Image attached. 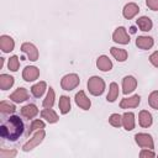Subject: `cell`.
Instances as JSON below:
<instances>
[{"mask_svg":"<svg viewBox=\"0 0 158 158\" xmlns=\"http://www.w3.org/2000/svg\"><path fill=\"white\" fill-rule=\"evenodd\" d=\"M23 128H25V126H23L22 120L19 116L12 115L1 123L0 135L2 138L7 139V141H16L23 133Z\"/></svg>","mask_w":158,"mask_h":158,"instance_id":"cell-1","label":"cell"},{"mask_svg":"<svg viewBox=\"0 0 158 158\" xmlns=\"http://www.w3.org/2000/svg\"><path fill=\"white\" fill-rule=\"evenodd\" d=\"M88 89L93 95L99 96L105 90V81L100 77H91L88 80Z\"/></svg>","mask_w":158,"mask_h":158,"instance_id":"cell-2","label":"cell"},{"mask_svg":"<svg viewBox=\"0 0 158 158\" xmlns=\"http://www.w3.org/2000/svg\"><path fill=\"white\" fill-rule=\"evenodd\" d=\"M79 83H80V79H79V77H78L77 74H74V73L64 75V77L62 78V80H60L62 89L68 90V91H69V90H73L74 88H77V86L79 85Z\"/></svg>","mask_w":158,"mask_h":158,"instance_id":"cell-3","label":"cell"},{"mask_svg":"<svg viewBox=\"0 0 158 158\" xmlns=\"http://www.w3.org/2000/svg\"><path fill=\"white\" fill-rule=\"evenodd\" d=\"M44 136H46V132H44V130H43V128L38 130V131H37V132L33 135V137H32V138H30V141H28L27 143H25V144H23L22 149H23L25 152H28V151L33 149L36 146H38V144H40V143L43 141Z\"/></svg>","mask_w":158,"mask_h":158,"instance_id":"cell-4","label":"cell"},{"mask_svg":"<svg viewBox=\"0 0 158 158\" xmlns=\"http://www.w3.org/2000/svg\"><path fill=\"white\" fill-rule=\"evenodd\" d=\"M135 141L136 143L142 147V148H148V149H153L154 143H153V138L151 135L148 133H137L135 136Z\"/></svg>","mask_w":158,"mask_h":158,"instance_id":"cell-5","label":"cell"},{"mask_svg":"<svg viewBox=\"0 0 158 158\" xmlns=\"http://www.w3.org/2000/svg\"><path fill=\"white\" fill-rule=\"evenodd\" d=\"M112 40L116 43H121V44H128L130 43V36L126 32V28L120 26L115 30V32L112 33Z\"/></svg>","mask_w":158,"mask_h":158,"instance_id":"cell-6","label":"cell"},{"mask_svg":"<svg viewBox=\"0 0 158 158\" xmlns=\"http://www.w3.org/2000/svg\"><path fill=\"white\" fill-rule=\"evenodd\" d=\"M21 51H22L23 53L27 54V57H28L30 60L35 62V60L38 59V51H37V48L35 47V44H32V43H30V42H25V43H22V46H21Z\"/></svg>","mask_w":158,"mask_h":158,"instance_id":"cell-7","label":"cell"},{"mask_svg":"<svg viewBox=\"0 0 158 158\" xmlns=\"http://www.w3.org/2000/svg\"><path fill=\"white\" fill-rule=\"evenodd\" d=\"M40 77V70L38 68L33 67V65H28L23 69L22 72V78L26 80V81H33L36 80L37 78Z\"/></svg>","mask_w":158,"mask_h":158,"instance_id":"cell-8","label":"cell"},{"mask_svg":"<svg viewBox=\"0 0 158 158\" xmlns=\"http://www.w3.org/2000/svg\"><path fill=\"white\" fill-rule=\"evenodd\" d=\"M137 86V80L131 77V75H127L123 78L122 80V93L123 94H130L132 93Z\"/></svg>","mask_w":158,"mask_h":158,"instance_id":"cell-9","label":"cell"},{"mask_svg":"<svg viewBox=\"0 0 158 158\" xmlns=\"http://www.w3.org/2000/svg\"><path fill=\"white\" fill-rule=\"evenodd\" d=\"M75 104L79 107H81L83 110H89L90 109V105H91L90 100L86 98V95H85V93L83 90H80L79 93L75 94Z\"/></svg>","mask_w":158,"mask_h":158,"instance_id":"cell-10","label":"cell"},{"mask_svg":"<svg viewBox=\"0 0 158 158\" xmlns=\"http://www.w3.org/2000/svg\"><path fill=\"white\" fill-rule=\"evenodd\" d=\"M138 11H139V7H138L137 4H135V2H128V4L125 5L122 14H123L125 19L131 20L132 17H135V16L138 14Z\"/></svg>","mask_w":158,"mask_h":158,"instance_id":"cell-11","label":"cell"},{"mask_svg":"<svg viewBox=\"0 0 158 158\" xmlns=\"http://www.w3.org/2000/svg\"><path fill=\"white\" fill-rule=\"evenodd\" d=\"M14 47H15V42L10 36L2 35L0 37V48H1L2 52L9 53V52H11L14 49Z\"/></svg>","mask_w":158,"mask_h":158,"instance_id":"cell-12","label":"cell"},{"mask_svg":"<svg viewBox=\"0 0 158 158\" xmlns=\"http://www.w3.org/2000/svg\"><path fill=\"white\" fill-rule=\"evenodd\" d=\"M141 98L139 95H133L131 98H125L121 100L120 102V107L121 109H130V107H137L139 105Z\"/></svg>","mask_w":158,"mask_h":158,"instance_id":"cell-13","label":"cell"},{"mask_svg":"<svg viewBox=\"0 0 158 158\" xmlns=\"http://www.w3.org/2000/svg\"><path fill=\"white\" fill-rule=\"evenodd\" d=\"M10 99L15 102H22V101H26L28 99V91L25 89V88H19L16 89L11 95H10Z\"/></svg>","mask_w":158,"mask_h":158,"instance_id":"cell-14","label":"cell"},{"mask_svg":"<svg viewBox=\"0 0 158 158\" xmlns=\"http://www.w3.org/2000/svg\"><path fill=\"white\" fill-rule=\"evenodd\" d=\"M154 44V41L152 37L148 36H138L136 40V46L141 49H149Z\"/></svg>","mask_w":158,"mask_h":158,"instance_id":"cell-15","label":"cell"},{"mask_svg":"<svg viewBox=\"0 0 158 158\" xmlns=\"http://www.w3.org/2000/svg\"><path fill=\"white\" fill-rule=\"evenodd\" d=\"M38 114V109H37V106L36 105H33V104H28V105H26V106H23L22 109H21V115L23 116V117H26V118H33L36 115Z\"/></svg>","mask_w":158,"mask_h":158,"instance_id":"cell-16","label":"cell"},{"mask_svg":"<svg viewBox=\"0 0 158 158\" xmlns=\"http://www.w3.org/2000/svg\"><path fill=\"white\" fill-rule=\"evenodd\" d=\"M138 121H139V125H141V127H149L151 125H152V122H153V120H152V115L147 111V110H142L141 112H139V115H138Z\"/></svg>","mask_w":158,"mask_h":158,"instance_id":"cell-17","label":"cell"},{"mask_svg":"<svg viewBox=\"0 0 158 158\" xmlns=\"http://www.w3.org/2000/svg\"><path fill=\"white\" fill-rule=\"evenodd\" d=\"M122 125L126 131H131L135 127V115L132 112H125L122 115Z\"/></svg>","mask_w":158,"mask_h":158,"instance_id":"cell-18","label":"cell"},{"mask_svg":"<svg viewBox=\"0 0 158 158\" xmlns=\"http://www.w3.org/2000/svg\"><path fill=\"white\" fill-rule=\"evenodd\" d=\"M96 65H98V68H99L100 70L107 72V70H110V69L112 68V62L109 59V57H106V56H100V57L98 58V60H96Z\"/></svg>","mask_w":158,"mask_h":158,"instance_id":"cell-19","label":"cell"},{"mask_svg":"<svg viewBox=\"0 0 158 158\" xmlns=\"http://www.w3.org/2000/svg\"><path fill=\"white\" fill-rule=\"evenodd\" d=\"M41 116H42V118H44L46 121H48L49 123H54V122H57L58 121V115L52 110V109H44V110H42L41 111Z\"/></svg>","mask_w":158,"mask_h":158,"instance_id":"cell-20","label":"cell"},{"mask_svg":"<svg viewBox=\"0 0 158 158\" xmlns=\"http://www.w3.org/2000/svg\"><path fill=\"white\" fill-rule=\"evenodd\" d=\"M137 25H138V27L141 28V31H144V32L151 31V30H152V26H153L152 20H151L149 17H147V16L139 17V19L137 20Z\"/></svg>","mask_w":158,"mask_h":158,"instance_id":"cell-21","label":"cell"},{"mask_svg":"<svg viewBox=\"0 0 158 158\" xmlns=\"http://www.w3.org/2000/svg\"><path fill=\"white\" fill-rule=\"evenodd\" d=\"M14 85V77L9 74H1L0 75V88L1 90H7Z\"/></svg>","mask_w":158,"mask_h":158,"instance_id":"cell-22","label":"cell"},{"mask_svg":"<svg viewBox=\"0 0 158 158\" xmlns=\"http://www.w3.org/2000/svg\"><path fill=\"white\" fill-rule=\"evenodd\" d=\"M112 57L115 59H117L118 62H125L127 59V52L126 49H122V48H116V47H111L110 49Z\"/></svg>","mask_w":158,"mask_h":158,"instance_id":"cell-23","label":"cell"},{"mask_svg":"<svg viewBox=\"0 0 158 158\" xmlns=\"http://www.w3.org/2000/svg\"><path fill=\"white\" fill-rule=\"evenodd\" d=\"M46 89H47L46 83H44V81H40V83L35 84V85L31 88V93H32V95H33L35 98H41V96L43 95V93L46 91Z\"/></svg>","mask_w":158,"mask_h":158,"instance_id":"cell-24","label":"cell"},{"mask_svg":"<svg viewBox=\"0 0 158 158\" xmlns=\"http://www.w3.org/2000/svg\"><path fill=\"white\" fill-rule=\"evenodd\" d=\"M118 96V85L116 83H111L110 84V89H109V94L106 96V100L109 102H114Z\"/></svg>","mask_w":158,"mask_h":158,"instance_id":"cell-25","label":"cell"},{"mask_svg":"<svg viewBox=\"0 0 158 158\" xmlns=\"http://www.w3.org/2000/svg\"><path fill=\"white\" fill-rule=\"evenodd\" d=\"M59 110L63 115H65L70 111V100H69L68 96H65V95L60 96V99H59Z\"/></svg>","mask_w":158,"mask_h":158,"instance_id":"cell-26","label":"cell"},{"mask_svg":"<svg viewBox=\"0 0 158 158\" xmlns=\"http://www.w3.org/2000/svg\"><path fill=\"white\" fill-rule=\"evenodd\" d=\"M53 104H54V90H53V88H49L47 96L43 100V107L44 109H52Z\"/></svg>","mask_w":158,"mask_h":158,"instance_id":"cell-27","label":"cell"},{"mask_svg":"<svg viewBox=\"0 0 158 158\" xmlns=\"http://www.w3.org/2000/svg\"><path fill=\"white\" fill-rule=\"evenodd\" d=\"M15 110H16V107H15L14 104H10L7 101H1L0 102V111L2 114H12V112H15Z\"/></svg>","mask_w":158,"mask_h":158,"instance_id":"cell-28","label":"cell"},{"mask_svg":"<svg viewBox=\"0 0 158 158\" xmlns=\"http://www.w3.org/2000/svg\"><path fill=\"white\" fill-rule=\"evenodd\" d=\"M41 128H44V122L41 121V120H33L32 123H31V126H30V128L27 130V135L30 136L33 131H38Z\"/></svg>","mask_w":158,"mask_h":158,"instance_id":"cell-29","label":"cell"},{"mask_svg":"<svg viewBox=\"0 0 158 158\" xmlns=\"http://www.w3.org/2000/svg\"><path fill=\"white\" fill-rule=\"evenodd\" d=\"M109 122L111 126L114 127H120L122 125V116L118 115V114H112L110 117H109Z\"/></svg>","mask_w":158,"mask_h":158,"instance_id":"cell-30","label":"cell"},{"mask_svg":"<svg viewBox=\"0 0 158 158\" xmlns=\"http://www.w3.org/2000/svg\"><path fill=\"white\" fill-rule=\"evenodd\" d=\"M148 104L153 109L158 110V90H154V91H152L149 94V96H148Z\"/></svg>","mask_w":158,"mask_h":158,"instance_id":"cell-31","label":"cell"},{"mask_svg":"<svg viewBox=\"0 0 158 158\" xmlns=\"http://www.w3.org/2000/svg\"><path fill=\"white\" fill-rule=\"evenodd\" d=\"M7 67H9V69L12 70V72H16V70L19 69V67H20V62H19L17 56H12V57H10L9 63H7Z\"/></svg>","mask_w":158,"mask_h":158,"instance_id":"cell-32","label":"cell"},{"mask_svg":"<svg viewBox=\"0 0 158 158\" xmlns=\"http://www.w3.org/2000/svg\"><path fill=\"white\" fill-rule=\"evenodd\" d=\"M15 156H16V151H15V149L7 151V149L2 148L1 152H0V157H1V158H12V157H15Z\"/></svg>","mask_w":158,"mask_h":158,"instance_id":"cell-33","label":"cell"},{"mask_svg":"<svg viewBox=\"0 0 158 158\" xmlns=\"http://www.w3.org/2000/svg\"><path fill=\"white\" fill-rule=\"evenodd\" d=\"M149 62H151L154 67H157V68H158V51L153 52V53L149 56Z\"/></svg>","mask_w":158,"mask_h":158,"instance_id":"cell-34","label":"cell"},{"mask_svg":"<svg viewBox=\"0 0 158 158\" xmlns=\"http://www.w3.org/2000/svg\"><path fill=\"white\" fill-rule=\"evenodd\" d=\"M146 4L151 10H158V0H146Z\"/></svg>","mask_w":158,"mask_h":158,"instance_id":"cell-35","label":"cell"},{"mask_svg":"<svg viewBox=\"0 0 158 158\" xmlns=\"http://www.w3.org/2000/svg\"><path fill=\"white\" fill-rule=\"evenodd\" d=\"M156 154H154V152H152V151H148V148H146V149H143V151H141V153H139V157L141 158H144V157H154Z\"/></svg>","mask_w":158,"mask_h":158,"instance_id":"cell-36","label":"cell"},{"mask_svg":"<svg viewBox=\"0 0 158 158\" xmlns=\"http://www.w3.org/2000/svg\"><path fill=\"white\" fill-rule=\"evenodd\" d=\"M131 32H132V33H135V32H136V30H135V27H131Z\"/></svg>","mask_w":158,"mask_h":158,"instance_id":"cell-37","label":"cell"}]
</instances>
